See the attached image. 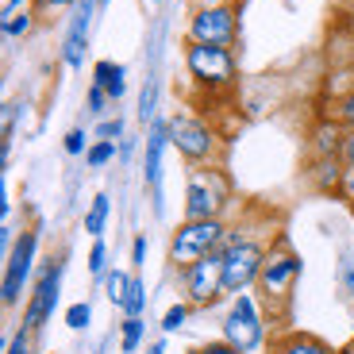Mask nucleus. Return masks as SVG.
Here are the masks:
<instances>
[{
	"instance_id": "1",
	"label": "nucleus",
	"mask_w": 354,
	"mask_h": 354,
	"mask_svg": "<svg viewBox=\"0 0 354 354\" xmlns=\"http://www.w3.org/2000/svg\"><path fill=\"white\" fill-rule=\"evenodd\" d=\"M297 277H301V258H297V250L285 243V235H277V243L270 247V254H266L262 274H258V285H254L258 301L274 312V316H285V308H289V301H292Z\"/></svg>"
},
{
	"instance_id": "14",
	"label": "nucleus",
	"mask_w": 354,
	"mask_h": 354,
	"mask_svg": "<svg viewBox=\"0 0 354 354\" xmlns=\"http://www.w3.org/2000/svg\"><path fill=\"white\" fill-rule=\"evenodd\" d=\"M274 354H335V346L308 331H289V335L274 339Z\"/></svg>"
},
{
	"instance_id": "25",
	"label": "nucleus",
	"mask_w": 354,
	"mask_h": 354,
	"mask_svg": "<svg viewBox=\"0 0 354 354\" xmlns=\"http://www.w3.org/2000/svg\"><path fill=\"white\" fill-rule=\"evenodd\" d=\"M0 27H4V35H27V31L35 27V16H31V12H19V16L4 19Z\"/></svg>"
},
{
	"instance_id": "26",
	"label": "nucleus",
	"mask_w": 354,
	"mask_h": 354,
	"mask_svg": "<svg viewBox=\"0 0 354 354\" xmlns=\"http://www.w3.org/2000/svg\"><path fill=\"white\" fill-rule=\"evenodd\" d=\"M62 147H66V154H73V158H77V154H88V135L81 131V127H73V131L62 139Z\"/></svg>"
},
{
	"instance_id": "21",
	"label": "nucleus",
	"mask_w": 354,
	"mask_h": 354,
	"mask_svg": "<svg viewBox=\"0 0 354 354\" xmlns=\"http://www.w3.org/2000/svg\"><path fill=\"white\" fill-rule=\"evenodd\" d=\"M112 158H115V142H108V139H97L93 147H88V154H85L88 169H104Z\"/></svg>"
},
{
	"instance_id": "12",
	"label": "nucleus",
	"mask_w": 354,
	"mask_h": 354,
	"mask_svg": "<svg viewBox=\"0 0 354 354\" xmlns=\"http://www.w3.org/2000/svg\"><path fill=\"white\" fill-rule=\"evenodd\" d=\"M93 0H81L77 4V16H73L70 31H66V43H62V62L77 70L85 62V46H88V27H93Z\"/></svg>"
},
{
	"instance_id": "6",
	"label": "nucleus",
	"mask_w": 354,
	"mask_h": 354,
	"mask_svg": "<svg viewBox=\"0 0 354 354\" xmlns=\"http://www.w3.org/2000/svg\"><path fill=\"white\" fill-rule=\"evenodd\" d=\"M35 254H39V231L35 227L19 231L12 250L4 254V277H0V301H4V308H16L19 304V297L27 289V277L35 270Z\"/></svg>"
},
{
	"instance_id": "37",
	"label": "nucleus",
	"mask_w": 354,
	"mask_h": 354,
	"mask_svg": "<svg viewBox=\"0 0 354 354\" xmlns=\"http://www.w3.org/2000/svg\"><path fill=\"white\" fill-rule=\"evenodd\" d=\"M339 193L346 196V204H354V169H346V177H343V189Z\"/></svg>"
},
{
	"instance_id": "32",
	"label": "nucleus",
	"mask_w": 354,
	"mask_h": 354,
	"mask_svg": "<svg viewBox=\"0 0 354 354\" xmlns=\"http://www.w3.org/2000/svg\"><path fill=\"white\" fill-rule=\"evenodd\" d=\"M120 135H124V120H104V124H97V135H93V139H120Z\"/></svg>"
},
{
	"instance_id": "28",
	"label": "nucleus",
	"mask_w": 354,
	"mask_h": 354,
	"mask_svg": "<svg viewBox=\"0 0 354 354\" xmlns=\"http://www.w3.org/2000/svg\"><path fill=\"white\" fill-rule=\"evenodd\" d=\"M108 100H112V97H108L100 85H88V100H85V104H88V112H93V115H104V104H108Z\"/></svg>"
},
{
	"instance_id": "19",
	"label": "nucleus",
	"mask_w": 354,
	"mask_h": 354,
	"mask_svg": "<svg viewBox=\"0 0 354 354\" xmlns=\"http://www.w3.org/2000/svg\"><path fill=\"white\" fill-rule=\"evenodd\" d=\"M142 335H147L142 316H124V324H120V351L135 354V351H139V343H142Z\"/></svg>"
},
{
	"instance_id": "34",
	"label": "nucleus",
	"mask_w": 354,
	"mask_h": 354,
	"mask_svg": "<svg viewBox=\"0 0 354 354\" xmlns=\"http://www.w3.org/2000/svg\"><path fill=\"white\" fill-rule=\"evenodd\" d=\"M339 158H343L346 169H354V127L343 135V151H339Z\"/></svg>"
},
{
	"instance_id": "22",
	"label": "nucleus",
	"mask_w": 354,
	"mask_h": 354,
	"mask_svg": "<svg viewBox=\"0 0 354 354\" xmlns=\"http://www.w3.org/2000/svg\"><path fill=\"white\" fill-rule=\"evenodd\" d=\"M88 324H93V304H88V301H77V304H70V308H66V328L85 331Z\"/></svg>"
},
{
	"instance_id": "24",
	"label": "nucleus",
	"mask_w": 354,
	"mask_h": 354,
	"mask_svg": "<svg viewBox=\"0 0 354 354\" xmlns=\"http://www.w3.org/2000/svg\"><path fill=\"white\" fill-rule=\"evenodd\" d=\"M142 308H147V289H142V281L135 277V281H131V297H127V304L120 312H124V316H142Z\"/></svg>"
},
{
	"instance_id": "15",
	"label": "nucleus",
	"mask_w": 354,
	"mask_h": 354,
	"mask_svg": "<svg viewBox=\"0 0 354 354\" xmlns=\"http://www.w3.org/2000/svg\"><path fill=\"white\" fill-rule=\"evenodd\" d=\"M93 85H100L112 100H120L127 93V70L115 62H97L93 66Z\"/></svg>"
},
{
	"instance_id": "23",
	"label": "nucleus",
	"mask_w": 354,
	"mask_h": 354,
	"mask_svg": "<svg viewBox=\"0 0 354 354\" xmlns=\"http://www.w3.org/2000/svg\"><path fill=\"white\" fill-rule=\"evenodd\" d=\"M4 354H35V331H31V328H19L16 335L8 339Z\"/></svg>"
},
{
	"instance_id": "36",
	"label": "nucleus",
	"mask_w": 354,
	"mask_h": 354,
	"mask_svg": "<svg viewBox=\"0 0 354 354\" xmlns=\"http://www.w3.org/2000/svg\"><path fill=\"white\" fill-rule=\"evenodd\" d=\"M24 4H31V0H4V8H0V24H4V19H12V16H19V8H24Z\"/></svg>"
},
{
	"instance_id": "5",
	"label": "nucleus",
	"mask_w": 354,
	"mask_h": 354,
	"mask_svg": "<svg viewBox=\"0 0 354 354\" xmlns=\"http://www.w3.org/2000/svg\"><path fill=\"white\" fill-rule=\"evenodd\" d=\"M227 231L231 227L220 220V216H216V220H181L177 231L169 235V262H174L177 270L201 262L204 254H212V250L223 247Z\"/></svg>"
},
{
	"instance_id": "27",
	"label": "nucleus",
	"mask_w": 354,
	"mask_h": 354,
	"mask_svg": "<svg viewBox=\"0 0 354 354\" xmlns=\"http://www.w3.org/2000/svg\"><path fill=\"white\" fill-rule=\"evenodd\" d=\"M104 258H108V250H104V243H93V250H88V274L93 277H104L108 270H104Z\"/></svg>"
},
{
	"instance_id": "31",
	"label": "nucleus",
	"mask_w": 354,
	"mask_h": 354,
	"mask_svg": "<svg viewBox=\"0 0 354 354\" xmlns=\"http://www.w3.org/2000/svg\"><path fill=\"white\" fill-rule=\"evenodd\" d=\"M335 120L346 124V127H354V93H346V97L335 104Z\"/></svg>"
},
{
	"instance_id": "9",
	"label": "nucleus",
	"mask_w": 354,
	"mask_h": 354,
	"mask_svg": "<svg viewBox=\"0 0 354 354\" xmlns=\"http://www.w3.org/2000/svg\"><path fill=\"white\" fill-rule=\"evenodd\" d=\"M166 127H169L174 151L181 154L189 166H204V162L216 154V147H220V135L204 124V120H196V115H174Z\"/></svg>"
},
{
	"instance_id": "41",
	"label": "nucleus",
	"mask_w": 354,
	"mask_h": 354,
	"mask_svg": "<svg viewBox=\"0 0 354 354\" xmlns=\"http://www.w3.org/2000/svg\"><path fill=\"white\" fill-rule=\"evenodd\" d=\"M351 216H354V204H351Z\"/></svg>"
},
{
	"instance_id": "8",
	"label": "nucleus",
	"mask_w": 354,
	"mask_h": 354,
	"mask_svg": "<svg viewBox=\"0 0 354 354\" xmlns=\"http://www.w3.org/2000/svg\"><path fill=\"white\" fill-rule=\"evenodd\" d=\"M177 274H181V289H185V301L193 308H212L223 292H227L223 289V250L204 254L201 262L185 266Z\"/></svg>"
},
{
	"instance_id": "11",
	"label": "nucleus",
	"mask_w": 354,
	"mask_h": 354,
	"mask_svg": "<svg viewBox=\"0 0 354 354\" xmlns=\"http://www.w3.org/2000/svg\"><path fill=\"white\" fill-rule=\"evenodd\" d=\"M62 274H66V266L58 262V258H50V262L35 274L31 297H27V312H24V328L39 331L46 319H50V312L58 308V292H62Z\"/></svg>"
},
{
	"instance_id": "10",
	"label": "nucleus",
	"mask_w": 354,
	"mask_h": 354,
	"mask_svg": "<svg viewBox=\"0 0 354 354\" xmlns=\"http://www.w3.org/2000/svg\"><path fill=\"white\" fill-rule=\"evenodd\" d=\"M235 39H239V8H235V4L193 8V16H189V43L231 46Z\"/></svg>"
},
{
	"instance_id": "33",
	"label": "nucleus",
	"mask_w": 354,
	"mask_h": 354,
	"mask_svg": "<svg viewBox=\"0 0 354 354\" xmlns=\"http://www.w3.org/2000/svg\"><path fill=\"white\" fill-rule=\"evenodd\" d=\"M189 354H239L235 346L227 343V339H216V343H201V346H193Z\"/></svg>"
},
{
	"instance_id": "17",
	"label": "nucleus",
	"mask_w": 354,
	"mask_h": 354,
	"mask_svg": "<svg viewBox=\"0 0 354 354\" xmlns=\"http://www.w3.org/2000/svg\"><path fill=\"white\" fill-rule=\"evenodd\" d=\"M108 212H112V201H108V193H97V196H93V204H88V212H85V231L93 235V239H100V235H104Z\"/></svg>"
},
{
	"instance_id": "29",
	"label": "nucleus",
	"mask_w": 354,
	"mask_h": 354,
	"mask_svg": "<svg viewBox=\"0 0 354 354\" xmlns=\"http://www.w3.org/2000/svg\"><path fill=\"white\" fill-rule=\"evenodd\" d=\"M151 115H154V85L147 81V85H142V100H139V120L151 124Z\"/></svg>"
},
{
	"instance_id": "20",
	"label": "nucleus",
	"mask_w": 354,
	"mask_h": 354,
	"mask_svg": "<svg viewBox=\"0 0 354 354\" xmlns=\"http://www.w3.org/2000/svg\"><path fill=\"white\" fill-rule=\"evenodd\" d=\"M189 312H193V304H189V301L169 304V308H166V316H162V331H166V335L181 331V328H185V319H189Z\"/></svg>"
},
{
	"instance_id": "2",
	"label": "nucleus",
	"mask_w": 354,
	"mask_h": 354,
	"mask_svg": "<svg viewBox=\"0 0 354 354\" xmlns=\"http://www.w3.org/2000/svg\"><path fill=\"white\" fill-rule=\"evenodd\" d=\"M220 250H223V289L231 297L250 292L258 285V274H262V262L270 254V247L262 239H254V235H247L243 227H231Z\"/></svg>"
},
{
	"instance_id": "7",
	"label": "nucleus",
	"mask_w": 354,
	"mask_h": 354,
	"mask_svg": "<svg viewBox=\"0 0 354 354\" xmlns=\"http://www.w3.org/2000/svg\"><path fill=\"white\" fill-rule=\"evenodd\" d=\"M185 70L196 85L204 88H223L235 81V54L231 46H212V43H189L185 46Z\"/></svg>"
},
{
	"instance_id": "39",
	"label": "nucleus",
	"mask_w": 354,
	"mask_h": 354,
	"mask_svg": "<svg viewBox=\"0 0 354 354\" xmlns=\"http://www.w3.org/2000/svg\"><path fill=\"white\" fill-rule=\"evenodd\" d=\"M220 4H235V0H193V8H220Z\"/></svg>"
},
{
	"instance_id": "3",
	"label": "nucleus",
	"mask_w": 354,
	"mask_h": 354,
	"mask_svg": "<svg viewBox=\"0 0 354 354\" xmlns=\"http://www.w3.org/2000/svg\"><path fill=\"white\" fill-rule=\"evenodd\" d=\"M223 339L239 354H258L270 339V324H266V312H262V301L250 297V292H239L231 297L227 312H223V324H220Z\"/></svg>"
},
{
	"instance_id": "4",
	"label": "nucleus",
	"mask_w": 354,
	"mask_h": 354,
	"mask_svg": "<svg viewBox=\"0 0 354 354\" xmlns=\"http://www.w3.org/2000/svg\"><path fill=\"white\" fill-rule=\"evenodd\" d=\"M231 204V177L212 166H193L185 174V220H223Z\"/></svg>"
},
{
	"instance_id": "35",
	"label": "nucleus",
	"mask_w": 354,
	"mask_h": 354,
	"mask_svg": "<svg viewBox=\"0 0 354 354\" xmlns=\"http://www.w3.org/2000/svg\"><path fill=\"white\" fill-rule=\"evenodd\" d=\"M131 262H135V270L147 262V235H135V243H131Z\"/></svg>"
},
{
	"instance_id": "16",
	"label": "nucleus",
	"mask_w": 354,
	"mask_h": 354,
	"mask_svg": "<svg viewBox=\"0 0 354 354\" xmlns=\"http://www.w3.org/2000/svg\"><path fill=\"white\" fill-rule=\"evenodd\" d=\"M312 177H316V185L324 193H339L343 189V177H346V166H343V158H319Z\"/></svg>"
},
{
	"instance_id": "18",
	"label": "nucleus",
	"mask_w": 354,
	"mask_h": 354,
	"mask_svg": "<svg viewBox=\"0 0 354 354\" xmlns=\"http://www.w3.org/2000/svg\"><path fill=\"white\" fill-rule=\"evenodd\" d=\"M131 274H124V270H108L104 274V289H108V301L115 304V308H124L127 297H131Z\"/></svg>"
},
{
	"instance_id": "40",
	"label": "nucleus",
	"mask_w": 354,
	"mask_h": 354,
	"mask_svg": "<svg viewBox=\"0 0 354 354\" xmlns=\"http://www.w3.org/2000/svg\"><path fill=\"white\" fill-rule=\"evenodd\" d=\"M151 354H166V343H154V346H151Z\"/></svg>"
},
{
	"instance_id": "13",
	"label": "nucleus",
	"mask_w": 354,
	"mask_h": 354,
	"mask_svg": "<svg viewBox=\"0 0 354 354\" xmlns=\"http://www.w3.org/2000/svg\"><path fill=\"white\" fill-rule=\"evenodd\" d=\"M169 142V127L158 124L151 131V139H147V162H142V174H147V185H151L154 193V208L162 212V151H166Z\"/></svg>"
},
{
	"instance_id": "38",
	"label": "nucleus",
	"mask_w": 354,
	"mask_h": 354,
	"mask_svg": "<svg viewBox=\"0 0 354 354\" xmlns=\"http://www.w3.org/2000/svg\"><path fill=\"white\" fill-rule=\"evenodd\" d=\"M70 4H81V0H39V12H50V8H70Z\"/></svg>"
},
{
	"instance_id": "30",
	"label": "nucleus",
	"mask_w": 354,
	"mask_h": 354,
	"mask_svg": "<svg viewBox=\"0 0 354 354\" xmlns=\"http://www.w3.org/2000/svg\"><path fill=\"white\" fill-rule=\"evenodd\" d=\"M339 285H343V292L354 301V258H343V266H339Z\"/></svg>"
}]
</instances>
